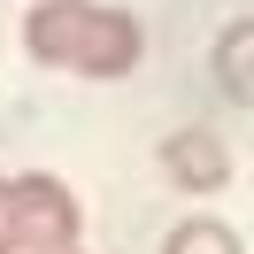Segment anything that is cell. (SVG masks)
I'll return each mask as SVG.
<instances>
[{"label":"cell","instance_id":"1","mask_svg":"<svg viewBox=\"0 0 254 254\" xmlns=\"http://www.w3.org/2000/svg\"><path fill=\"white\" fill-rule=\"evenodd\" d=\"M23 47L31 62L69 69V77H131L146 54V31L131 8H108V0H39L23 16Z\"/></svg>","mask_w":254,"mask_h":254},{"label":"cell","instance_id":"4","mask_svg":"<svg viewBox=\"0 0 254 254\" xmlns=\"http://www.w3.org/2000/svg\"><path fill=\"white\" fill-rule=\"evenodd\" d=\"M216 85H223V100H239V108L254 100V16L223 23V39H216Z\"/></svg>","mask_w":254,"mask_h":254},{"label":"cell","instance_id":"3","mask_svg":"<svg viewBox=\"0 0 254 254\" xmlns=\"http://www.w3.org/2000/svg\"><path fill=\"white\" fill-rule=\"evenodd\" d=\"M162 177H170L177 192H216L223 177H231V154H223L216 131H170V139H162Z\"/></svg>","mask_w":254,"mask_h":254},{"label":"cell","instance_id":"2","mask_svg":"<svg viewBox=\"0 0 254 254\" xmlns=\"http://www.w3.org/2000/svg\"><path fill=\"white\" fill-rule=\"evenodd\" d=\"M85 231V208L62 177L47 170H23V177H0V254H39V247H77Z\"/></svg>","mask_w":254,"mask_h":254},{"label":"cell","instance_id":"6","mask_svg":"<svg viewBox=\"0 0 254 254\" xmlns=\"http://www.w3.org/2000/svg\"><path fill=\"white\" fill-rule=\"evenodd\" d=\"M39 254H77V247H39Z\"/></svg>","mask_w":254,"mask_h":254},{"label":"cell","instance_id":"5","mask_svg":"<svg viewBox=\"0 0 254 254\" xmlns=\"http://www.w3.org/2000/svg\"><path fill=\"white\" fill-rule=\"evenodd\" d=\"M162 254H239V231L216 216H185L170 239H162Z\"/></svg>","mask_w":254,"mask_h":254}]
</instances>
